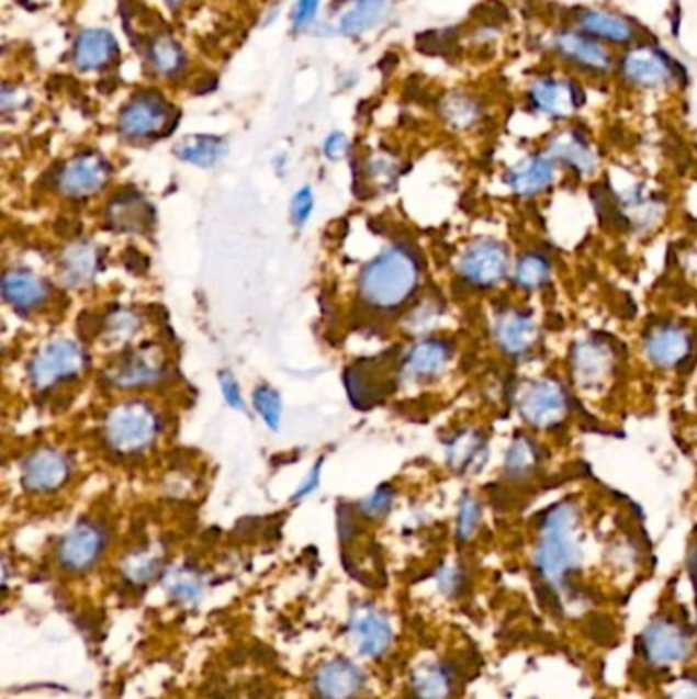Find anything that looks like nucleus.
I'll use <instances>...</instances> for the list:
<instances>
[{"mask_svg":"<svg viewBox=\"0 0 697 699\" xmlns=\"http://www.w3.org/2000/svg\"><path fill=\"white\" fill-rule=\"evenodd\" d=\"M583 556L581 507L575 499H561L538 520L532 565L547 585L563 589L581 571Z\"/></svg>","mask_w":697,"mask_h":699,"instance_id":"1","label":"nucleus"},{"mask_svg":"<svg viewBox=\"0 0 697 699\" xmlns=\"http://www.w3.org/2000/svg\"><path fill=\"white\" fill-rule=\"evenodd\" d=\"M421 277V262L405 246H393L379 253L362 270L360 295L372 307L395 309L416 293Z\"/></svg>","mask_w":697,"mask_h":699,"instance_id":"2","label":"nucleus"},{"mask_svg":"<svg viewBox=\"0 0 697 699\" xmlns=\"http://www.w3.org/2000/svg\"><path fill=\"white\" fill-rule=\"evenodd\" d=\"M618 72L630 89L665 92L679 84L682 66L663 47L638 42L623 52Z\"/></svg>","mask_w":697,"mask_h":699,"instance_id":"3","label":"nucleus"},{"mask_svg":"<svg viewBox=\"0 0 697 699\" xmlns=\"http://www.w3.org/2000/svg\"><path fill=\"white\" fill-rule=\"evenodd\" d=\"M516 411L530 430L547 432L561 426L571 414V395L563 381L554 376H538L519 388Z\"/></svg>","mask_w":697,"mask_h":699,"instance_id":"4","label":"nucleus"},{"mask_svg":"<svg viewBox=\"0 0 697 699\" xmlns=\"http://www.w3.org/2000/svg\"><path fill=\"white\" fill-rule=\"evenodd\" d=\"M160 433V417L146 402H125L109 411L104 440L120 454H135L154 444Z\"/></svg>","mask_w":697,"mask_h":699,"instance_id":"5","label":"nucleus"},{"mask_svg":"<svg viewBox=\"0 0 697 699\" xmlns=\"http://www.w3.org/2000/svg\"><path fill=\"white\" fill-rule=\"evenodd\" d=\"M514 258L502 239L476 238L460 253V279L475 289H495L511 277Z\"/></svg>","mask_w":697,"mask_h":699,"instance_id":"6","label":"nucleus"},{"mask_svg":"<svg viewBox=\"0 0 697 699\" xmlns=\"http://www.w3.org/2000/svg\"><path fill=\"white\" fill-rule=\"evenodd\" d=\"M583 87L571 76L540 75L526 89V103L536 117L571 120L583 106Z\"/></svg>","mask_w":697,"mask_h":699,"instance_id":"7","label":"nucleus"},{"mask_svg":"<svg viewBox=\"0 0 697 699\" xmlns=\"http://www.w3.org/2000/svg\"><path fill=\"white\" fill-rule=\"evenodd\" d=\"M618 369V352L614 343L602 336H587L571 348L569 371L581 391L599 393L609 385Z\"/></svg>","mask_w":697,"mask_h":699,"instance_id":"8","label":"nucleus"},{"mask_svg":"<svg viewBox=\"0 0 697 699\" xmlns=\"http://www.w3.org/2000/svg\"><path fill=\"white\" fill-rule=\"evenodd\" d=\"M549 49L569 68L589 76H608L618 64L611 47L577 27H564L550 37Z\"/></svg>","mask_w":697,"mask_h":699,"instance_id":"9","label":"nucleus"},{"mask_svg":"<svg viewBox=\"0 0 697 699\" xmlns=\"http://www.w3.org/2000/svg\"><path fill=\"white\" fill-rule=\"evenodd\" d=\"M179 121V113L164 101L156 90L135 94L121 109L120 132L130 139H148L170 134Z\"/></svg>","mask_w":697,"mask_h":699,"instance_id":"10","label":"nucleus"},{"mask_svg":"<svg viewBox=\"0 0 697 699\" xmlns=\"http://www.w3.org/2000/svg\"><path fill=\"white\" fill-rule=\"evenodd\" d=\"M640 655L651 667L683 665L692 656V636L682 622L661 616L644 625L640 639Z\"/></svg>","mask_w":697,"mask_h":699,"instance_id":"11","label":"nucleus"},{"mask_svg":"<svg viewBox=\"0 0 697 699\" xmlns=\"http://www.w3.org/2000/svg\"><path fill=\"white\" fill-rule=\"evenodd\" d=\"M694 350L692 329L673 319L656 322L642 336V354L656 371H677L694 357Z\"/></svg>","mask_w":697,"mask_h":699,"instance_id":"12","label":"nucleus"},{"mask_svg":"<svg viewBox=\"0 0 697 699\" xmlns=\"http://www.w3.org/2000/svg\"><path fill=\"white\" fill-rule=\"evenodd\" d=\"M491 336L504 357L524 360L530 357L540 343V326L530 309L507 305L493 315Z\"/></svg>","mask_w":697,"mask_h":699,"instance_id":"13","label":"nucleus"},{"mask_svg":"<svg viewBox=\"0 0 697 699\" xmlns=\"http://www.w3.org/2000/svg\"><path fill=\"white\" fill-rule=\"evenodd\" d=\"M608 199L609 215L623 224L628 229L644 234L651 232L665 217V201L659 193L651 191L647 184L634 182L622 191L611 193Z\"/></svg>","mask_w":697,"mask_h":699,"instance_id":"14","label":"nucleus"},{"mask_svg":"<svg viewBox=\"0 0 697 699\" xmlns=\"http://www.w3.org/2000/svg\"><path fill=\"white\" fill-rule=\"evenodd\" d=\"M89 358L85 348L72 340H56L44 346L30 364L31 385L47 388L64 379H72L85 371Z\"/></svg>","mask_w":697,"mask_h":699,"instance_id":"15","label":"nucleus"},{"mask_svg":"<svg viewBox=\"0 0 697 699\" xmlns=\"http://www.w3.org/2000/svg\"><path fill=\"white\" fill-rule=\"evenodd\" d=\"M544 151L577 179H592L599 170V154L594 142L577 127H563L550 135Z\"/></svg>","mask_w":697,"mask_h":699,"instance_id":"16","label":"nucleus"},{"mask_svg":"<svg viewBox=\"0 0 697 699\" xmlns=\"http://www.w3.org/2000/svg\"><path fill=\"white\" fill-rule=\"evenodd\" d=\"M559 170V165L544 149L532 151L505 170V187L519 199H536L540 194L549 193L557 184Z\"/></svg>","mask_w":697,"mask_h":699,"instance_id":"17","label":"nucleus"},{"mask_svg":"<svg viewBox=\"0 0 697 699\" xmlns=\"http://www.w3.org/2000/svg\"><path fill=\"white\" fill-rule=\"evenodd\" d=\"M573 27L592 35L597 42L608 47H632L640 40L637 23L630 16L622 15L611 9L585 7L578 9L573 16Z\"/></svg>","mask_w":697,"mask_h":699,"instance_id":"18","label":"nucleus"},{"mask_svg":"<svg viewBox=\"0 0 697 699\" xmlns=\"http://www.w3.org/2000/svg\"><path fill=\"white\" fill-rule=\"evenodd\" d=\"M106 544V534L99 523L80 521L68 534L61 538L58 546V561L64 568L72 573L89 571L101 559Z\"/></svg>","mask_w":697,"mask_h":699,"instance_id":"19","label":"nucleus"},{"mask_svg":"<svg viewBox=\"0 0 697 699\" xmlns=\"http://www.w3.org/2000/svg\"><path fill=\"white\" fill-rule=\"evenodd\" d=\"M111 177V165L101 154L87 151L78 154L68 165H64L56 184L66 196H89L99 193Z\"/></svg>","mask_w":697,"mask_h":699,"instance_id":"20","label":"nucleus"},{"mask_svg":"<svg viewBox=\"0 0 697 699\" xmlns=\"http://www.w3.org/2000/svg\"><path fill=\"white\" fill-rule=\"evenodd\" d=\"M70 476L68 456L54 448H40L23 462L21 481L31 493H49L60 489Z\"/></svg>","mask_w":697,"mask_h":699,"instance_id":"21","label":"nucleus"},{"mask_svg":"<svg viewBox=\"0 0 697 699\" xmlns=\"http://www.w3.org/2000/svg\"><path fill=\"white\" fill-rule=\"evenodd\" d=\"M164 374L162 354L158 350H135L120 357L106 371L111 385L120 388H139L156 385Z\"/></svg>","mask_w":697,"mask_h":699,"instance_id":"22","label":"nucleus"},{"mask_svg":"<svg viewBox=\"0 0 697 699\" xmlns=\"http://www.w3.org/2000/svg\"><path fill=\"white\" fill-rule=\"evenodd\" d=\"M364 687V673L348 658H331L313 675L319 699H355Z\"/></svg>","mask_w":697,"mask_h":699,"instance_id":"23","label":"nucleus"},{"mask_svg":"<svg viewBox=\"0 0 697 699\" xmlns=\"http://www.w3.org/2000/svg\"><path fill=\"white\" fill-rule=\"evenodd\" d=\"M350 632L360 655L381 658L393 642V628L385 613L371 606H360L350 618Z\"/></svg>","mask_w":697,"mask_h":699,"instance_id":"24","label":"nucleus"},{"mask_svg":"<svg viewBox=\"0 0 697 699\" xmlns=\"http://www.w3.org/2000/svg\"><path fill=\"white\" fill-rule=\"evenodd\" d=\"M450 360L452 343L440 338H428L409 350L401 367V374L407 383H430L446 371Z\"/></svg>","mask_w":697,"mask_h":699,"instance_id":"25","label":"nucleus"},{"mask_svg":"<svg viewBox=\"0 0 697 699\" xmlns=\"http://www.w3.org/2000/svg\"><path fill=\"white\" fill-rule=\"evenodd\" d=\"M487 436L473 428L454 432L446 444V462L459 475H479L490 462Z\"/></svg>","mask_w":697,"mask_h":699,"instance_id":"26","label":"nucleus"},{"mask_svg":"<svg viewBox=\"0 0 697 699\" xmlns=\"http://www.w3.org/2000/svg\"><path fill=\"white\" fill-rule=\"evenodd\" d=\"M544 462V450L538 444L535 436L528 432H518L511 436L505 448L504 471L505 481L519 485L530 478H535Z\"/></svg>","mask_w":697,"mask_h":699,"instance_id":"27","label":"nucleus"},{"mask_svg":"<svg viewBox=\"0 0 697 699\" xmlns=\"http://www.w3.org/2000/svg\"><path fill=\"white\" fill-rule=\"evenodd\" d=\"M154 222L148 201L137 191H121L106 207V224L121 234H142Z\"/></svg>","mask_w":697,"mask_h":699,"instance_id":"28","label":"nucleus"},{"mask_svg":"<svg viewBox=\"0 0 697 699\" xmlns=\"http://www.w3.org/2000/svg\"><path fill=\"white\" fill-rule=\"evenodd\" d=\"M2 297L4 301L21 313H30L44 305L47 298V286L40 277H35L30 270L15 268L4 272L2 277Z\"/></svg>","mask_w":697,"mask_h":699,"instance_id":"29","label":"nucleus"},{"mask_svg":"<svg viewBox=\"0 0 697 699\" xmlns=\"http://www.w3.org/2000/svg\"><path fill=\"white\" fill-rule=\"evenodd\" d=\"M120 52L117 40L111 31L87 30L78 35L75 44V64L82 72H94L109 66Z\"/></svg>","mask_w":697,"mask_h":699,"instance_id":"30","label":"nucleus"},{"mask_svg":"<svg viewBox=\"0 0 697 699\" xmlns=\"http://www.w3.org/2000/svg\"><path fill=\"white\" fill-rule=\"evenodd\" d=\"M554 274V264L550 260L549 253L540 252V250H528V252L519 253L514 260L511 268V284L521 291V293H538L544 286H549Z\"/></svg>","mask_w":697,"mask_h":699,"instance_id":"31","label":"nucleus"},{"mask_svg":"<svg viewBox=\"0 0 697 699\" xmlns=\"http://www.w3.org/2000/svg\"><path fill=\"white\" fill-rule=\"evenodd\" d=\"M101 268V253L90 241H76L61 253V279L70 286H82L92 281Z\"/></svg>","mask_w":697,"mask_h":699,"instance_id":"32","label":"nucleus"},{"mask_svg":"<svg viewBox=\"0 0 697 699\" xmlns=\"http://www.w3.org/2000/svg\"><path fill=\"white\" fill-rule=\"evenodd\" d=\"M440 115L450 129L469 132L481 123L483 115H485V109L473 94L457 90V92L446 94L445 99L440 101Z\"/></svg>","mask_w":697,"mask_h":699,"instance_id":"33","label":"nucleus"},{"mask_svg":"<svg viewBox=\"0 0 697 699\" xmlns=\"http://www.w3.org/2000/svg\"><path fill=\"white\" fill-rule=\"evenodd\" d=\"M457 675L445 663L421 665L412 675V691L416 699H448L454 691Z\"/></svg>","mask_w":697,"mask_h":699,"instance_id":"34","label":"nucleus"},{"mask_svg":"<svg viewBox=\"0 0 697 699\" xmlns=\"http://www.w3.org/2000/svg\"><path fill=\"white\" fill-rule=\"evenodd\" d=\"M391 9V0H355L340 16L338 30L344 35H360L374 30Z\"/></svg>","mask_w":697,"mask_h":699,"instance_id":"35","label":"nucleus"},{"mask_svg":"<svg viewBox=\"0 0 697 699\" xmlns=\"http://www.w3.org/2000/svg\"><path fill=\"white\" fill-rule=\"evenodd\" d=\"M177 156L180 160L199 168H211L220 165L223 156L227 154V146L222 137L213 135H189L177 146Z\"/></svg>","mask_w":697,"mask_h":699,"instance_id":"36","label":"nucleus"},{"mask_svg":"<svg viewBox=\"0 0 697 699\" xmlns=\"http://www.w3.org/2000/svg\"><path fill=\"white\" fill-rule=\"evenodd\" d=\"M148 60L158 75L175 76L184 68L182 45L168 33L158 35L149 42Z\"/></svg>","mask_w":697,"mask_h":699,"instance_id":"37","label":"nucleus"},{"mask_svg":"<svg viewBox=\"0 0 697 699\" xmlns=\"http://www.w3.org/2000/svg\"><path fill=\"white\" fill-rule=\"evenodd\" d=\"M203 577L194 568L182 566L166 577V591L179 604H196L203 597Z\"/></svg>","mask_w":697,"mask_h":699,"instance_id":"38","label":"nucleus"},{"mask_svg":"<svg viewBox=\"0 0 697 699\" xmlns=\"http://www.w3.org/2000/svg\"><path fill=\"white\" fill-rule=\"evenodd\" d=\"M162 568V556L158 552L144 549V551L134 552L125 561L123 575H125V579L134 583V585H148L151 580L160 577Z\"/></svg>","mask_w":697,"mask_h":699,"instance_id":"39","label":"nucleus"},{"mask_svg":"<svg viewBox=\"0 0 697 699\" xmlns=\"http://www.w3.org/2000/svg\"><path fill=\"white\" fill-rule=\"evenodd\" d=\"M483 521V506L473 495H462L457 511V538L460 542H469L479 532Z\"/></svg>","mask_w":697,"mask_h":699,"instance_id":"40","label":"nucleus"},{"mask_svg":"<svg viewBox=\"0 0 697 699\" xmlns=\"http://www.w3.org/2000/svg\"><path fill=\"white\" fill-rule=\"evenodd\" d=\"M254 407H256V411L262 416V419L267 421V426L270 430H279V426H281L282 403L281 395H279L274 388L267 387V385L256 388V391H254Z\"/></svg>","mask_w":697,"mask_h":699,"instance_id":"41","label":"nucleus"},{"mask_svg":"<svg viewBox=\"0 0 697 699\" xmlns=\"http://www.w3.org/2000/svg\"><path fill=\"white\" fill-rule=\"evenodd\" d=\"M137 329H139V319L132 312L120 309L104 319V334L115 342L130 340Z\"/></svg>","mask_w":697,"mask_h":699,"instance_id":"42","label":"nucleus"},{"mask_svg":"<svg viewBox=\"0 0 697 699\" xmlns=\"http://www.w3.org/2000/svg\"><path fill=\"white\" fill-rule=\"evenodd\" d=\"M393 501H395L393 487L381 485V487L372 493V495H369L364 501L358 504V511H360L364 518H381V516H385L386 511L391 509Z\"/></svg>","mask_w":697,"mask_h":699,"instance_id":"43","label":"nucleus"},{"mask_svg":"<svg viewBox=\"0 0 697 699\" xmlns=\"http://www.w3.org/2000/svg\"><path fill=\"white\" fill-rule=\"evenodd\" d=\"M466 575L457 565H446L438 573V587L446 597H459L464 591Z\"/></svg>","mask_w":697,"mask_h":699,"instance_id":"44","label":"nucleus"},{"mask_svg":"<svg viewBox=\"0 0 697 699\" xmlns=\"http://www.w3.org/2000/svg\"><path fill=\"white\" fill-rule=\"evenodd\" d=\"M313 211V193L312 189H301L295 196H293V205H291V215H293V222L297 225H303Z\"/></svg>","mask_w":697,"mask_h":699,"instance_id":"45","label":"nucleus"},{"mask_svg":"<svg viewBox=\"0 0 697 699\" xmlns=\"http://www.w3.org/2000/svg\"><path fill=\"white\" fill-rule=\"evenodd\" d=\"M220 387H222L223 397L229 407L234 409H244V399L239 393L238 381L234 379V374L229 371L220 372Z\"/></svg>","mask_w":697,"mask_h":699,"instance_id":"46","label":"nucleus"},{"mask_svg":"<svg viewBox=\"0 0 697 699\" xmlns=\"http://www.w3.org/2000/svg\"><path fill=\"white\" fill-rule=\"evenodd\" d=\"M322 0H299L295 11H293V25L297 30H303L307 25H312L313 19L317 15Z\"/></svg>","mask_w":697,"mask_h":699,"instance_id":"47","label":"nucleus"},{"mask_svg":"<svg viewBox=\"0 0 697 699\" xmlns=\"http://www.w3.org/2000/svg\"><path fill=\"white\" fill-rule=\"evenodd\" d=\"M348 151V137L344 134H331L324 144V154L329 160H340L341 156Z\"/></svg>","mask_w":697,"mask_h":699,"instance_id":"48","label":"nucleus"},{"mask_svg":"<svg viewBox=\"0 0 697 699\" xmlns=\"http://www.w3.org/2000/svg\"><path fill=\"white\" fill-rule=\"evenodd\" d=\"M322 462L324 461L315 462L312 473L307 475L305 483L301 485V489L293 495V501H301V499H305L307 495H312V493L317 489V485H319V473H322Z\"/></svg>","mask_w":697,"mask_h":699,"instance_id":"49","label":"nucleus"},{"mask_svg":"<svg viewBox=\"0 0 697 699\" xmlns=\"http://www.w3.org/2000/svg\"><path fill=\"white\" fill-rule=\"evenodd\" d=\"M164 2H166V4H168V7H177V4H180V2H182V0H164Z\"/></svg>","mask_w":697,"mask_h":699,"instance_id":"50","label":"nucleus"},{"mask_svg":"<svg viewBox=\"0 0 697 699\" xmlns=\"http://www.w3.org/2000/svg\"><path fill=\"white\" fill-rule=\"evenodd\" d=\"M694 594H696V611H697V579H694Z\"/></svg>","mask_w":697,"mask_h":699,"instance_id":"51","label":"nucleus"}]
</instances>
